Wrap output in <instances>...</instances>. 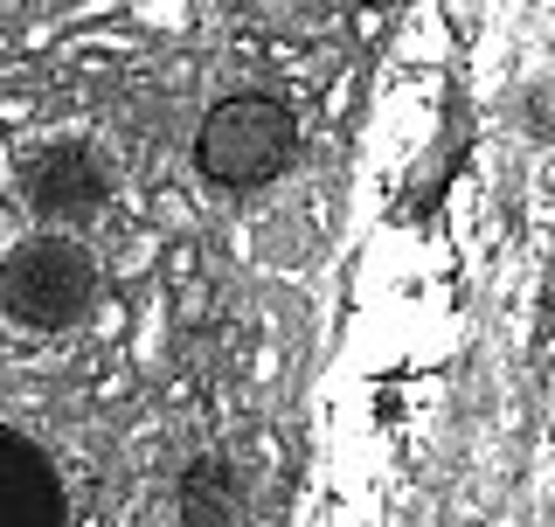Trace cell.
<instances>
[{
    "label": "cell",
    "instance_id": "6da1fadb",
    "mask_svg": "<svg viewBox=\"0 0 555 527\" xmlns=\"http://www.w3.org/2000/svg\"><path fill=\"white\" fill-rule=\"evenodd\" d=\"M292 160H299V118L271 91L222 98L195 132V167L216 188H271Z\"/></svg>",
    "mask_w": 555,
    "mask_h": 527
},
{
    "label": "cell",
    "instance_id": "7a4b0ae2",
    "mask_svg": "<svg viewBox=\"0 0 555 527\" xmlns=\"http://www.w3.org/2000/svg\"><path fill=\"white\" fill-rule=\"evenodd\" d=\"M98 306V257L77 236H28L0 264V312L28 333H63Z\"/></svg>",
    "mask_w": 555,
    "mask_h": 527
},
{
    "label": "cell",
    "instance_id": "3957f363",
    "mask_svg": "<svg viewBox=\"0 0 555 527\" xmlns=\"http://www.w3.org/2000/svg\"><path fill=\"white\" fill-rule=\"evenodd\" d=\"M28 208L56 230H77L104 208V167L91 146H49L42 160L28 167Z\"/></svg>",
    "mask_w": 555,
    "mask_h": 527
},
{
    "label": "cell",
    "instance_id": "277c9868",
    "mask_svg": "<svg viewBox=\"0 0 555 527\" xmlns=\"http://www.w3.org/2000/svg\"><path fill=\"white\" fill-rule=\"evenodd\" d=\"M0 527H63V479L42 445L0 424Z\"/></svg>",
    "mask_w": 555,
    "mask_h": 527
},
{
    "label": "cell",
    "instance_id": "5b68a950",
    "mask_svg": "<svg viewBox=\"0 0 555 527\" xmlns=\"http://www.w3.org/2000/svg\"><path fill=\"white\" fill-rule=\"evenodd\" d=\"M236 500H243L236 479H230L216 459H202V465L181 479V520H188V527H230V520H236Z\"/></svg>",
    "mask_w": 555,
    "mask_h": 527
}]
</instances>
